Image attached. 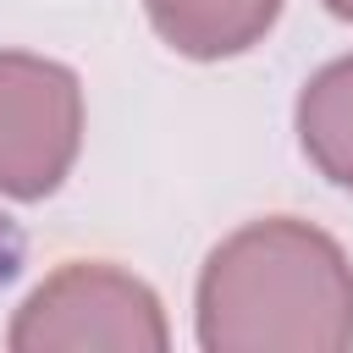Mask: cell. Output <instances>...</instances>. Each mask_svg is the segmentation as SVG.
<instances>
[{"mask_svg":"<svg viewBox=\"0 0 353 353\" xmlns=\"http://www.w3.org/2000/svg\"><path fill=\"white\" fill-rule=\"evenodd\" d=\"M204 353H342L353 347V259L298 215H265L221 237L193 287Z\"/></svg>","mask_w":353,"mask_h":353,"instance_id":"6da1fadb","label":"cell"},{"mask_svg":"<svg viewBox=\"0 0 353 353\" xmlns=\"http://www.w3.org/2000/svg\"><path fill=\"white\" fill-rule=\"evenodd\" d=\"M11 353H165L171 325L160 292L121 265L66 259L50 270L6 325Z\"/></svg>","mask_w":353,"mask_h":353,"instance_id":"7a4b0ae2","label":"cell"},{"mask_svg":"<svg viewBox=\"0 0 353 353\" xmlns=\"http://www.w3.org/2000/svg\"><path fill=\"white\" fill-rule=\"evenodd\" d=\"M83 149V83L72 66L0 50V199H50Z\"/></svg>","mask_w":353,"mask_h":353,"instance_id":"3957f363","label":"cell"},{"mask_svg":"<svg viewBox=\"0 0 353 353\" xmlns=\"http://www.w3.org/2000/svg\"><path fill=\"white\" fill-rule=\"evenodd\" d=\"M143 17L176 55L232 61L276 28L281 0H143Z\"/></svg>","mask_w":353,"mask_h":353,"instance_id":"277c9868","label":"cell"},{"mask_svg":"<svg viewBox=\"0 0 353 353\" xmlns=\"http://www.w3.org/2000/svg\"><path fill=\"white\" fill-rule=\"evenodd\" d=\"M292 127H298V149L303 160L331 182L353 193V55L325 61L292 105Z\"/></svg>","mask_w":353,"mask_h":353,"instance_id":"5b68a950","label":"cell"},{"mask_svg":"<svg viewBox=\"0 0 353 353\" xmlns=\"http://www.w3.org/2000/svg\"><path fill=\"white\" fill-rule=\"evenodd\" d=\"M331 17H342V22H353V0H320Z\"/></svg>","mask_w":353,"mask_h":353,"instance_id":"8992f818","label":"cell"}]
</instances>
